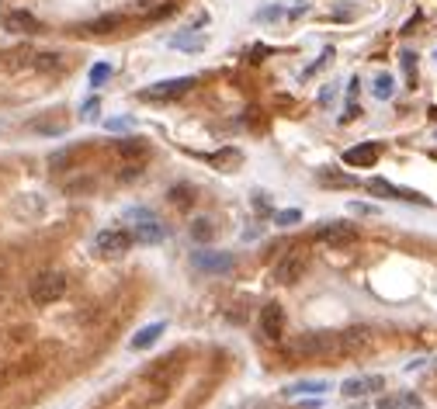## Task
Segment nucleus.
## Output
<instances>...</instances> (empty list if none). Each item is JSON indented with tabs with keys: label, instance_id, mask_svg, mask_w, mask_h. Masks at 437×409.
<instances>
[{
	"label": "nucleus",
	"instance_id": "20",
	"mask_svg": "<svg viewBox=\"0 0 437 409\" xmlns=\"http://www.w3.org/2000/svg\"><path fill=\"white\" fill-rule=\"evenodd\" d=\"M191 202H195V188H191V184H174V188H170V204L188 208Z\"/></svg>",
	"mask_w": 437,
	"mask_h": 409
},
{
	"label": "nucleus",
	"instance_id": "12",
	"mask_svg": "<svg viewBox=\"0 0 437 409\" xmlns=\"http://www.w3.org/2000/svg\"><path fill=\"white\" fill-rule=\"evenodd\" d=\"M378 142H361V146H351L344 153V164L347 166H375L378 164Z\"/></svg>",
	"mask_w": 437,
	"mask_h": 409
},
{
	"label": "nucleus",
	"instance_id": "2",
	"mask_svg": "<svg viewBox=\"0 0 437 409\" xmlns=\"http://www.w3.org/2000/svg\"><path fill=\"white\" fill-rule=\"evenodd\" d=\"M66 295V278L59 274V271H39L35 278H32V285H28V298L35 302V305H52V302H59Z\"/></svg>",
	"mask_w": 437,
	"mask_h": 409
},
{
	"label": "nucleus",
	"instance_id": "25",
	"mask_svg": "<svg viewBox=\"0 0 437 409\" xmlns=\"http://www.w3.org/2000/svg\"><path fill=\"white\" fill-rule=\"evenodd\" d=\"M108 77H112V66H108V63H94V66H90V87H104Z\"/></svg>",
	"mask_w": 437,
	"mask_h": 409
},
{
	"label": "nucleus",
	"instance_id": "26",
	"mask_svg": "<svg viewBox=\"0 0 437 409\" xmlns=\"http://www.w3.org/2000/svg\"><path fill=\"white\" fill-rule=\"evenodd\" d=\"M275 222H278V226H295V222H302V208H285V212H275Z\"/></svg>",
	"mask_w": 437,
	"mask_h": 409
},
{
	"label": "nucleus",
	"instance_id": "4",
	"mask_svg": "<svg viewBox=\"0 0 437 409\" xmlns=\"http://www.w3.org/2000/svg\"><path fill=\"white\" fill-rule=\"evenodd\" d=\"M191 267L198 274H229L237 267V257L222 253V250H195L191 253Z\"/></svg>",
	"mask_w": 437,
	"mask_h": 409
},
{
	"label": "nucleus",
	"instance_id": "15",
	"mask_svg": "<svg viewBox=\"0 0 437 409\" xmlns=\"http://www.w3.org/2000/svg\"><path fill=\"white\" fill-rule=\"evenodd\" d=\"M163 329H167L163 323H150V326H143L132 340H128V347H132V350H150L160 336H163Z\"/></svg>",
	"mask_w": 437,
	"mask_h": 409
},
{
	"label": "nucleus",
	"instance_id": "13",
	"mask_svg": "<svg viewBox=\"0 0 437 409\" xmlns=\"http://www.w3.org/2000/svg\"><path fill=\"white\" fill-rule=\"evenodd\" d=\"M368 191H378V195H385V198H402V202H420V204H431L424 195H417V191H402L396 184H389V181H382V177H371L368 181Z\"/></svg>",
	"mask_w": 437,
	"mask_h": 409
},
{
	"label": "nucleus",
	"instance_id": "21",
	"mask_svg": "<svg viewBox=\"0 0 437 409\" xmlns=\"http://www.w3.org/2000/svg\"><path fill=\"white\" fill-rule=\"evenodd\" d=\"M119 25H125V14H108V18L90 21V25H87V32H97V35H101V32H115Z\"/></svg>",
	"mask_w": 437,
	"mask_h": 409
},
{
	"label": "nucleus",
	"instance_id": "7",
	"mask_svg": "<svg viewBox=\"0 0 437 409\" xmlns=\"http://www.w3.org/2000/svg\"><path fill=\"white\" fill-rule=\"evenodd\" d=\"M195 83H198L195 77H174V80H163V83L146 87L139 97H143V101H170V97H181V94H188Z\"/></svg>",
	"mask_w": 437,
	"mask_h": 409
},
{
	"label": "nucleus",
	"instance_id": "30",
	"mask_svg": "<svg viewBox=\"0 0 437 409\" xmlns=\"http://www.w3.org/2000/svg\"><path fill=\"white\" fill-rule=\"evenodd\" d=\"M108 128H112V132H125V128H136V122H132V118H112Z\"/></svg>",
	"mask_w": 437,
	"mask_h": 409
},
{
	"label": "nucleus",
	"instance_id": "1",
	"mask_svg": "<svg viewBox=\"0 0 437 409\" xmlns=\"http://www.w3.org/2000/svg\"><path fill=\"white\" fill-rule=\"evenodd\" d=\"M288 358H302V361H337L344 358V343H340V329H309L299 333L288 347Z\"/></svg>",
	"mask_w": 437,
	"mask_h": 409
},
{
	"label": "nucleus",
	"instance_id": "16",
	"mask_svg": "<svg viewBox=\"0 0 437 409\" xmlns=\"http://www.w3.org/2000/svg\"><path fill=\"white\" fill-rule=\"evenodd\" d=\"M215 233H219V226H215L212 219H205V215L191 222V240H195V243H212Z\"/></svg>",
	"mask_w": 437,
	"mask_h": 409
},
{
	"label": "nucleus",
	"instance_id": "3",
	"mask_svg": "<svg viewBox=\"0 0 437 409\" xmlns=\"http://www.w3.org/2000/svg\"><path fill=\"white\" fill-rule=\"evenodd\" d=\"M313 243L330 246V250H344V246L358 243V226L354 222H340V219L323 222L316 233H313Z\"/></svg>",
	"mask_w": 437,
	"mask_h": 409
},
{
	"label": "nucleus",
	"instance_id": "27",
	"mask_svg": "<svg viewBox=\"0 0 437 409\" xmlns=\"http://www.w3.org/2000/svg\"><path fill=\"white\" fill-rule=\"evenodd\" d=\"M35 66H39V70H59V66H63V59H59V52H39Z\"/></svg>",
	"mask_w": 437,
	"mask_h": 409
},
{
	"label": "nucleus",
	"instance_id": "31",
	"mask_svg": "<svg viewBox=\"0 0 437 409\" xmlns=\"http://www.w3.org/2000/svg\"><path fill=\"white\" fill-rule=\"evenodd\" d=\"M402 66H406V73L413 77V73H417V56H413V52H402Z\"/></svg>",
	"mask_w": 437,
	"mask_h": 409
},
{
	"label": "nucleus",
	"instance_id": "29",
	"mask_svg": "<svg viewBox=\"0 0 437 409\" xmlns=\"http://www.w3.org/2000/svg\"><path fill=\"white\" fill-rule=\"evenodd\" d=\"M97 108H101V104H97V97H90V101L83 104V111H80V118H83V122H94V118H97Z\"/></svg>",
	"mask_w": 437,
	"mask_h": 409
},
{
	"label": "nucleus",
	"instance_id": "9",
	"mask_svg": "<svg viewBox=\"0 0 437 409\" xmlns=\"http://www.w3.org/2000/svg\"><path fill=\"white\" fill-rule=\"evenodd\" d=\"M4 28L14 32V35H39L42 21L32 11H7V14H4Z\"/></svg>",
	"mask_w": 437,
	"mask_h": 409
},
{
	"label": "nucleus",
	"instance_id": "10",
	"mask_svg": "<svg viewBox=\"0 0 437 409\" xmlns=\"http://www.w3.org/2000/svg\"><path fill=\"white\" fill-rule=\"evenodd\" d=\"M261 329H264L268 340H281V336H285V309H281L278 302H268V305H264V312H261Z\"/></svg>",
	"mask_w": 437,
	"mask_h": 409
},
{
	"label": "nucleus",
	"instance_id": "14",
	"mask_svg": "<svg viewBox=\"0 0 437 409\" xmlns=\"http://www.w3.org/2000/svg\"><path fill=\"white\" fill-rule=\"evenodd\" d=\"M163 222H153V219H146V222H136V229H132V240L143 246H157L163 243Z\"/></svg>",
	"mask_w": 437,
	"mask_h": 409
},
{
	"label": "nucleus",
	"instance_id": "22",
	"mask_svg": "<svg viewBox=\"0 0 437 409\" xmlns=\"http://www.w3.org/2000/svg\"><path fill=\"white\" fill-rule=\"evenodd\" d=\"M174 7H177V0H157V4L139 7V14H143V18H163V14H170Z\"/></svg>",
	"mask_w": 437,
	"mask_h": 409
},
{
	"label": "nucleus",
	"instance_id": "28",
	"mask_svg": "<svg viewBox=\"0 0 437 409\" xmlns=\"http://www.w3.org/2000/svg\"><path fill=\"white\" fill-rule=\"evenodd\" d=\"M32 128H35V132H49V135H52V132L63 135V132H66V122H35Z\"/></svg>",
	"mask_w": 437,
	"mask_h": 409
},
{
	"label": "nucleus",
	"instance_id": "19",
	"mask_svg": "<svg viewBox=\"0 0 437 409\" xmlns=\"http://www.w3.org/2000/svg\"><path fill=\"white\" fill-rule=\"evenodd\" d=\"M115 153L125 157V160H128V157H143V153H146V142H143V139H115Z\"/></svg>",
	"mask_w": 437,
	"mask_h": 409
},
{
	"label": "nucleus",
	"instance_id": "5",
	"mask_svg": "<svg viewBox=\"0 0 437 409\" xmlns=\"http://www.w3.org/2000/svg\"><path fill=\"white\" fill-rule=\"evenodd\" d=\"M306 260H309V257H306V250H288L278 264L271 267V281H275V285H292L295 278H302Z\"/></svg>",
	"mask_w": 437,
	"mask_h": 409
},
{
	"label": "nucleus",
	"instance_id": "18",
	"mask_svg": "<svg viewBox=\"0 0 437 409\" xmlns=\"http://www.w3.org/2000/svg\"><path fill=\"white\" fill-rule=\"evenodd\" d=\"M420 396H389V399H378V409H420Z\"/></svg>",
	"mask_w": 437,
	"mask_h": 409
},
{
	"label": "nucleus",
	"instance_id": "17",
	"mask_svg": "<svg viewBox=\"0 0 437 409\" xmlns=\"http://www.w3.org/2000/svg\"><path fill=\"white\" fill-rule=\"evenodd\" d=\"M326 389H330L326 381H295V385L285 389V396H288V399H295V396H323Z\"/></svg>",
	"mask_w": 437,
	"mask_h": 409
},
{
	"label": "nucleus",
	"instance_id": "24",
	"mask_svg": "<svg viewBox=\"0 0 437 409\" xmlns=\"http://www.w3.org/2000/svg\"><path fill=\"white\" fill-rule=\"evenodd\" d=\"M371 90H375L378 101H389V97H393V77H389V73L375 77V87H371Z\"/></svg>",
	"mask_w": 437,
	"mask_h": 409
},
{
	"label": "nucleus",
	"instance_id": "23",
	"mask_svg": "<svg viewBox=\"0 0 437 409\" xmlns=\"http://www.w3.org/2000/svg\"><path fill=\"white\" fill-rule=\"evenodd\" d=\"M170 45H174V49L198 52V49H205V35H174V39H170Z\"/></svg>",
	"mask_w": 437,
	"mask_h": 409
},
{
	"label": "nucleus",
	"instance_id": "6",
	"mask_svg": "<svg viewBox=\"0 0 437 409\" xmlns=\"http://www.w3.org/2000/svg\"><path fill=\"white\" fill-rule=\"evenodd\" d=\"M128 246H132V233H125V229H104V233H97V240H94L97 257H112V260L125 257Z\"/></svg>",
	"mask_w": 437,
	"mask_h": 409
},
{
	"label": "nucleus",
	"instance_id": "8",
	"mask_svg": "<svg viewBox=\"0 0 437 409\" xmlns=\"http://www.w3.org/2000/svg\"><path fill=\"white\" fill-rule=\"evenodd\" d=\"M378 389H385V378H382V374H358V378H347V381L340 385V392H344L347 399L371 396V392H378Z\"/></svg>",
	"mask_w": 437,
	"mask_h": 409
},
{
	"label": "nucleus",
	"instance_id": "11",
	"mask_svg": "<svg viewBox=\"0 0 437 409\" xmlns=\"http://www.w3.org/2000/svg\"><path fill=\"white\" fill-rule=\"evenodd\" d=\"M340 343H344V358H354V354H364L371 350V333L361 326L340 329Z\"/></svg>",
	"mask_w": 437,
	"mask_h": 409
}]
</instances>
